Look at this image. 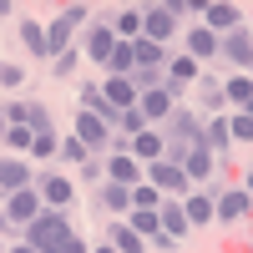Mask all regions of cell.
I'll return each instance as SVG.
<instances>
[{
    "mask_svg": "<svg viewBox=\"0 0 253 253\" xmlns=\"http://www.w3.org/2000/svg\"><path fill=\"white\" fill-rule=\"evenodd\" d=\"M66 238H76V223L61 213V208H41V218L26 223V238H20V243H31L36 253H61Z\"/></svg>",
    "mask_w": 253,
    "mask_h": 253,
    "instance_id": "6da1fadb",
    "label": "cell"
},
{
    "mask_svg": "<svg viewBox=\"0 0 253 253\" xmlns=\"http://www.w3.org/2000/svg\"><path fill=\"white\" fill-rule=\"evenodd\" d=\"M142 182H152L162 198H187V187H193L177 162H147V167H142Z\"/></svg>",
    "mask_w": 253,
    "mask_h": 253,
    "instance_id": "7a4b0ae2",
    "label": "cell"
},
{
    "mask_svg": "<svg viewBox=\"0 0 253 253\" xmlns=\"http://www.w3.org/2000/svg\"><path fill=\"white\" fill-rule=\"evenodd\" d=\"M81 20H86V5H66V10H61V15L51 20V26H46V46H51V61L71 51V36H76V26H81Z\"/></svg>",
    "mask_w": 253,
    "mask_h": 253,
    "instance_id": "3957f363",
    "label": "cell"
},
{
    "mask_svg": "<svg viewBox=\"0 0 253 253\" xmlns=\"http://www.w3.org/2000/svg\"><path fill=\"white\" fill-rule=\"evenodd\" d=\"M172 107H177V86H152V91H137V112L147 117V126H162L167 117H172Z\"/></svg>",
    "mask_w": 253,
    "mask_h": 253,
    "instance_id": "277c9868",
    "label": "cell"
},
{
    "mask_svg": "<svg viewBox=\"0 0 253 253\" xmlns=\"http://www.w3.org/2000/svg\"><path fill=\"white\" fill-rule=\"evenodd\" d=\"M0 208H5V228H26V223L41 218V208H46V203H41L36 187H20V193H10Z\"/></svg>",
    "mask_w": 253,
    "mask_h": 253,
    "instance_id": "5b68a950",
    "label": "cell"
},
{
    "mask_svg": "<svg viewBox=\"0 0 253 253\" xmlns=\"http://www.w3.org/2000/svg\"><path fill=\"white\" fill-rule=\"evenodd\" d=\"M253 213V198L243 193V187H223V193L213 198V223H243Z\"/></svg>",
    "mask_w": 253,
    "mask_h": 253,
    "instance_id": "8992f818",
    "label": "cell"
},
{
    "mask_svg": "<svg viewBox=\"0 0 253 253\" xmlns=\"http://www.w3.org/2000/svg\"><path fill=\"white\" fill-rule=\"evenodd\" d=\"M218 56L233 61V66H243V76H248V71H253V31H248V26L228 31V36L218 41Z\"/></svg>",
    "mask_w": 253,
    "mask_h": 253,
    "instance_id": "52a82bcc",
    "label": "cell"
},
{
    "mask_svg": "<svg viewBox=\"0 0 253 253\" xmlns=\"http://www.w3.org/2000/svg\"><path fill=\"white\" fill-rule=\"evenodd\" d=\"M36 193H41V203H46V208H61V213H66L71 198H76V187H71L66 172H41V177H36Z\"/></svg>",
    "mask_w": 253,
    "mask_h": 253,
    "instance_id": "ba28073f",
    "label": "cell"
},
{
    "mask_svg": "<svg viewBox=\"0 0 253 253\" xmlns=\"http://www.w3.org/2000/svg\"><path fill=\"white\" fill-rule=\"evenodd\" d=\"M20 187H36V167L31 157H0V193H20Z\"/></svg>",
    "mask_w": 253,
    "mask_h": 253,
    "instance_id": "9c48e42d",
    "label": "cell"
},
{
    "mask_svg": "<svg viewBox=\"0 0 253 253\" xmlns=\"http://www.w3.org/2000/svg\"><path fill=\"white\" fill-rule=\"evenodd\" d=\"M203 26L223 41L228 31H238V26H243V10H238V5H228V0H208V5H203Z\"/></svg>",
    "mask_w": 253,
    "mask_h": 253,
    "instance_id": "30bf717a",
    "label": "cell"
},
{
    "mask_svg": "<svg viewBox=\"0 0 253 253\" xmlns=\"http://www.w3.org/2000/svg\"><path fill=\"white\" fill-rule=\"evenodd\" d=\"M142 36L157 41V46H167V41L177 36V15L167 10V5H147V10H142Z\"/></svg>",
    "mask_w": 253,
    "mask_h": 253,
    "instance_id": "8fae6325",
    "label": "cell"
},
{
    "mask_svg": "<svg viewBox=\"0 0 253 253\" xmlns=\"http://www.w3.org/2000/svg\"><path fill=\"white\" fill-rule=\"evenodd\" d=\"M86 152H96V147H112V126L101 122V117H91V112H81L76 107V132H71Z\"/></svg>",
    "mask_w": 253,
    "mask_h": 253,
    "instance_id": "7c38bea8",
    "label": "cell"
},
{
    "mask_svg": "<svg viewBox=\"0 0 253 253\" xmlns=\"http://www.w3.org/2000/svg\"><path fill=\"white\" fill-rule=\"evenodd\" d=\"M182 172H187V182H213V172H218V157L213 152H208V147L203 142H193V147H187V152H182Z\"/></svg>",
    "mask_w": 253,
    "mask_h": 253,
    "instance_id": "4fadbf2b",
    "label": "cell"
},
{
    "mask_svg": "<svg viewBox=\"0 0 253 253\" xmlns=\"http://www.w3.org/2000/svg\"><path fill=\"white\" fill-rule=\"evenodd\" d=\"M162 137H167V142H198V137H203V122H198V112L172 107V117L162 122Z\"/></svg>",
    "mask_w": 253,
    "mask_h": 253,
    "instance_id": "5bb4252c",
    "label": "cell"
},
{
    "mask_svg": "<svg viewBox=\"0 0 253 253\" xmlns=\"http://www.w3.org/2000/svg\"><path fill=\"white\" fill-rule=\"evenodd\" d=\"M126 152H132L142 167H147V162H162V152H167V137H162V126H147V132H137L132 142H126Z\"/></svg>",
    "mask_w": 253,
    "mask_h": 253,
    "instance_id": "9a60e30c",
    "label": "cell"
},
{
    "mask_svg": "<svg viewBox=\"0 0 253 253\" xmlns=\"http://www.w3.org/2000/svg\"><path fill=\"white\" fill-rule=\"evenodd\" d=\"M218 193H223L218 182H203V193H187V198H182V213H187L193 228H198V223H213V198H218Z\"/></svg>",
    "mask_w": 253,
    "mask_h": 253,
    "instance_id": "2e32d148",
    "label": "cell"
},
{
    "mask_svg": "<svg viewBox=\"0 0 253 253\" xmlns=\"http://www.w3.org/2000/svg\"><path fill=\"white\" fill-rule=\"evenodd\" d=\"M157 223H162V233L172 238V243H182L187 233H193V223H187L182 203H172V198H162V208H157Z\"/></svg>",
    "mask_w": 253,
    "mask_h": 253,
    "instance_id": "e0dca14e",
    "label": "cell"
},
{
    "mask_svg": "<svg viewBox=\"0 0 253 253\" xmlns=\"http://www.w3.org/2000/svg\"><path fill=\"white\" fill-rule=\"evenodd\" d=\"M107 182L137 187V182H142V162H137L132 152H112V157H107Z\"/></svg>",
    "mask_w": 253,
    "mask_h": 253,
    "instance_id": "ac0fdd59",
    "label": "cell"
},
{
    "mask_svg": "<svg viewBox=\"0 0 253 253\" xmlns=\"http://www.w3.org/2000/svg\"><path fill=\"white\" fill-rule=\"evenodd\" d=\"M112 51H117V36H112V26H91V31H86V61L107 66V61H112Z\"/></svg>",
    "mask_w": 253,
    "mask_h": 253,
    "instance_id": "d6986e66",
    "label": "cell"
},
{
    "mask_svg": "<svg viewBox=\"0 0 253 253\" xmlns=\"http://www.w3.org/2000/svg\"><path fill=\"white\" fill-rule=\"evenodd\" d=\"M132 61H137V71H167V51L157 46V41H132Z\"/></svg>",
    "mask_w": 253,
    "mask_h": 253,
    "instance_id": "ffe728a7",
    "label": "cell"
},
{
    "mask_svg": "<svg viewBox=\"0 0 253 253\" xmlns=\"http://www.w3.org/2000/svg\"><path fill=\"white\" fill-rule=\"evenodd\" d=\"M198 76H203V66H198L187 51H182V56H167V86H177V91H182L187 81H198Z\"/></svg>",
    "mask_w": 253,
    "mask_h": 253,
    "instance_id": "44dd1931",
    "label": "cell"
},
{
    "mask_svg": "<svg viewBox=\"0 0 253 253\" xmlns=\"http://www.w3.org/2000/svg\"><path fill=\"white\" fill-rule=\"evenodd\" d=\"M101 96H107V101H112L117 112L137 107V86H132V81H126V76H107V81H101Z\"/></svg>",
    "mask_w": 253,
    "mask_h": 253,
    "instance_id": "7402d4cb",
    "label": "cell"
},
{
    "mask_svg": "<svg viewBox=\"0 0 253 253\" xmlns=\"http://www.w3.org/2000/svg\"><path fill=\"white\" fill-rule=\"evenodd\" d=\"M187 56H193L198 66H203V61H213V56H218V36L208 31V26H193V31H187Z\"/></svg>",
    "mask_w": 253,
    "mask_h": 253,
    "instance_id": "603a6c76",
    "label": "cell"
},
{
    "mask_svg": "<svg viewBox=\"0 0 253 253\" xmlns=\"http://www.w3.org/2000/svg\"><path fill=\"white\" fill-rule=\"evenodd\" d=\"M112 36H117V41H142V10H137V5L117 10V15H112Z\"/></svg>",
    "mask_w": 253,
    "mask_h": 253,
    "instance_id": "cb8c5ba5",
    "label": "cell"
},
{
    "mask_svg": "<svg viewBox=\"0 0 253 253\" xmlns=\"http://www.w3.org/2000/svg\"><path fill=\"white\" fill-rule=\"evenodd\" d=\"M20 41H26V51L36 61H51V46H46V26L41 20H20Z\"/></svg>",
    "mask_w": 253,
    "mask_h": 253,
    "instance_id": "d4e9b609",
    "label": "cell"
},
{
    "mask_svg": "<svg viewBox=\"0 0 253 253\" xmlns=\"http://www.w3.org/2000/svg\"><path fill=\"white\" fill-rule=\"evenodd\" d=\"M198 142H203L213 157H218V152H228V147H233V137H228V117H213V122L203 126V137H198Z\"/></svg>",
    "mask_w": 253,
    "mask_h": 253,
    "instance_id": "484cf974",
    "label": "cell"
},
{
    "mask_svg": "<svg viewBox=\"0 0 253 253\" xmlns=\"http://www.w3.org/2000/svg\"><path fill=\"white\" fill-rule=\"evenodd\" d=\"M101 208H107V213H117V218H126V213H132V187L107 182V187H101Z\"/></svg>",
    "mask_w": 253,
    "mask_h": 253,
    "instance_id": "4316f807",
    "label": "cell"
},
{
    "mask_svg": "<svg viewBox=\"0 0 253 253\" xmlns=\"http://www.w3.org/2000/svg\"><path fill=\"white\" fill-rule=\"evenodd\" d=\"M122 223H126V228H132V233H137V238H147V243H152V238L162 233V223H157V213H147V208H132V213H126Z\"/></svg>",
    "mask_w": 253,
    "mask_h": 253,
    "instance_id": "83f0119b",
    "label": "cell"
},
{
    "mask_svg": "<svg viewBox=\"0 0 253 253\" xmlns=\"http://www.w3.org/2000/svg\"><path fill=\"white\" fill-rule=\"evenodd\" d=\"M223 101H233V107L243 112L248 101H253V76H243V71H238V76H228V81H223Z\"/></svg>",
    "mask_w": 253,
    "mask_h": 253,
    "instance_id": "f1b7e54d",
    "label": "cell"
},
{
    "mask_svg": "<svg viewBox=\"0 0 253 253\" xmlns=\"http://www.w3.org/2000/svg\"><path fill=\"white\" fill-rule=\"evenodd\" d=\"M112 248H117V253H147V238H137L132 228L117 218V223H112Z\"/></svg>",
    "mask_w": 253,
    "mask_h": 253,
    "instance_id": "f546056e",
    "label": "cell"
},
{
    "mask_svg": "<svg viewBox=\"0 0 253 253\" xmlns=\"http://www.w3.org/2000/svg\"><path fill=\"white\" fill-rule=\"evenodd\" d=\"M137 71V61H132V41H117V51L107 61V76H132Z\"/></svg>",
    "mask_w": 253,
    "mask_h": 253,
    "instance_id": "4dcf8cb0",
    "label": "cell"
},
{
    "mask_svg": "<svg viewBox=\"0 0 253 253\" xmlns=\"http://www.w3.org/2000/svg\"><path fill=\"white\" fill-rule=\"evenodd\" d=\"M31 142H36L31 126H5V137H0V147H10V157H20V152L31 157Z\"/></svg>",
    "mask_w": 253,
    "mask_h": 253,
    "instance_id": "1f68e13d",
    "label": "cell"
},
{
    "mask_svg": "<svg viewBox=\"0 0 253 253\" xmlns=\"http://www.w3.org/2000/svg\"><path fill=\"white\" fill-rule=\"evenodd\" d=\"M0 117H5V126H31L36 122V101H5Z\"/></svg>",
    "mask_w": 253,
    "mask_h": 253,
    "instance_id": "d6a6232c",
    "label": "cell"
},
{
    "mask_svg": "<svg viewBox=\"0 0 253 253\" xmlns=\"http://www.w3.org/2000/svg\"><path fill=\"white\" fill-rule=\"evenodd\" d=\"M132 208H147V213H157V208H162V193H157L152 182H137V187H132Z\"/></svg>",
    "mask_w": 253,
    "mask_h": 253,
    "instance_id": "836d02e7",
    "label": "cell"
},
{
    "mask_svg": "<svg viewBox=\"0 0 253 253\" xmlns=\"http://www.w3.org/2000/svg\"><path fill=\"white\" fill-rule=\"evenodd\" d=\"M56 147H61V137H56V132H36L31 157H41V162H46V157H56Z\"/></svg>",
    "mask_w": 253,
    "mask_h": 253,
    "instance_id": "e575fe53",
    "label": "cell"
},
{
    "mask_svg": "<svg viewBox=\"0 0 253 253\" xmlns=\"http://www.w3.org/2000/svg\"><path fill=\"white\" fill-rule=\"evenodd\" d=\"M228 137H233V142H253V117L233 112V117H228Z\"/></svg>",
    "mask_w": 253,
    "mask_h": 253,
    "instance_id": "d590c367",
    "label": "cell"
},
{
    "mask_svg": "<svg viewBox=\"0 0 253 253\" xmlns=\"http://www.w3.org/2000/svg\"><path fill=\"white\" fill-rule=\"evenodd\" d=\"M203 81V76H198ZM228 107V101H223V86H218V81H203V112H223Z\"/></svg>",
    "mask_w": 253,
    "mask_h": 253,
    "instance_id": "8d00e7d4",
    "label": "cell"
},
{
    "mask_svg": "<svg viewBox=\"0 0 253 253\" xmlns=\"http://www.w3.org/2000/svg\"><path fill=\"white\" fill-rule=\"evenodd\" d=\"M117 132H126V142H132L137 132H147V117H142L137 107H126V112H122V126H117Z\"/></svg>",
    "mask_w": 253,
    "mask_h": 253,
    "instance_id": "74e56055",
    "label": "cell"
},
{
    "mask_svg": "<svg viewBox=\"0 0 253 253\" xmlns=\"http://www.w3.org/2000/svg\"><path fill=\"white\" fill-rule=\"evenodd\" d=\"M56 152L66 157V162H81V167H86V157H91V152H86V147H81L76 137H61V147H56Z\"/></svg>",
    "mask_w": 253,
    "mask_h": 253,
    "instance_id": "f35d334b",
    "label": "cell"
},
{
    "mask_svg": "<svg viewBox=\"0 0 253 253\" xmlns=\"http://www.w3.org/2000/svg\"><path fill=\"white\" fill-rule=\"evenodd\" d=\"M20 81H26V71H20V66H10V61H5V66H0V86H20Z\"/></svg>",
    "mask_w": 253,
    "mask_h": 253,
    "instance_id": "ab89813d",
    "label": "cell"
},
{
    "mask_svg": "<svg viewBox=\"0 0 253 253\" xmlns=\"http://www.w3.org/2000/svg\"><path fill=\"white\" fill-rule=\"evenodd\" d=\"M76 61H81V51H76V46H71V51H66V56H56V71H71V66H76Z\"/></svg>",
    "mask_w": 253,
    "mask_h": 253,
    "instance_id": "60d3db41",
    "label": "cell"
},
{
    "mask_svg": "<svg viewBox=\"0 0 253 253\" xmlns=\"http://www.w3.org/2000/svg\"><path fill=\"white\" fill-rule=\"evenodd\" d=\"M61 253H91V248H86V238H66V248H61Z\"/></svg>",
    "mask_w": 253,
    "mask_h": 253,
    "instance_id": "b9f144b4",
    "label": "cell"
},
{
    "mask_svg": "<svg viewBox=\"0 0 253 253\" xmlns=\"http://www.w3.org/2000/svg\"><path fill=\"white\" fill-rule=\"evenodd\" d=\"M243 193H248V198H253V167H248V177H243Z\"/></svg>",
    "mask_w": 253,
    "mask_h": 253,
    "instance_id": "7bdbcfd3",
    "label": "cell"
},
{
    "mask_svg": "<svg viewBox=\"0 0 253 253\" xmlns=\"http://www.w3.org/2000/svg\"><path fill=\"white\" fill-rule=\"evenodd\" d=\"M10 10H15V5H10V0H0V20H5V15H10Z\"/></svg>",
    "mask_w": 253,
    "mask_h": 253,
    "instance_id": "ee69618b",
    "label": "cell"
},
{
    "mask_svg": "<svg viewBox=\"0 0 253 253\" xmlns=\"http://www.w3.org/2000/svg\"><path fill=\"white\" fill-rule=\"evenodd\" d=\"M10 253H36V248H31V243H15V248H10Z\"/></svg>",
    "mask_w": 253,
    "mask_h": 253,
    "instance_id": "f6af8a7d",
    "label": "cell"
},
{
    "mask_svg": "<svg viewBox=\"0 0 253 253\" xmlns=\"http://www.w3.org/2000/svg\"><path fill=\"white\" fill-rule=\"evenodd\" d=\"M91 253H117V248H112V243H101V248H91Z\"/></svg>",
    "mask_w": 253,
    "mask_h": 253,
    "instance_id": "bcb514c9",
    "label": "cell"
},
{
    "mask_svg": "<svg viewBox=\"0 0 253 253\" xmlns=\"http://www.w3.org/2000/svg\"><path fill=\"white\" fill-rule=\"evenodd\" d=\"M0 233H5V208H0Z\"/></svg>",
    "mask_w": 253,
    "mask_h": 253,
    "instance_id": "7dc6e473",
    "label": "cell"
},
{
    "mask_svg": "<svg viewBox=\"0 0 253 253\" xmlns=\"http://www.w3.org/2000/svg\"><path fill=\"white\" fill-rule=\"evenodd\" d=\"M0 137H5V117H0Z\"/></svg>",
    "mask_w": 253,
    "mask_h": 253,
    "instance_id": "c3c4849f",
    "label": "cell"
}]
</instances>
